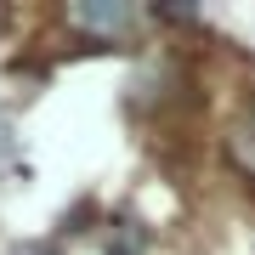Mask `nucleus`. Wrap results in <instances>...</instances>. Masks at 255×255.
I'll list each match as a JSON object with an SVG mask.
<instances>
[{"mask_svg": "<svg viewBox=\"0 0 255 255\" xmlns=\"http://www.w3.org/2000/svg\"><path fill=\"white\" fill-rule=\"evenodd\" d=\"M68 23L85 28V34H108V40H119V34H130V28H136V11H130V6H102V0H91V6H74Z\"/></svg>", "mask_w": 255, "mask_h": 255, "instance_id": "nucleus-1", "label": "nucleus"}, {"mask_svg": "<svg viewBox=\"0 0 255 255\" xmlns=\"http://www.w3.org/2000/svg\"><path fill=\"white\" fill-rule=\"evenodd\" d=\"M227 153H233V164H238L244 176H255V108H250V114L233 125V136H227Z\"/></svg>", "mask_w": 255, "mask_h": 255, "instance_id": "nucleus-2", "label": "nucleus"}, {"mask_svg": "<svg viewBox=\"0 0 255 255\" xmlns=\"http://www.w3.org/2000/svg\"><path fill=\"white\" fill-rule=\"evenodd\" d=\"M6 153H11V125L0 119V164H6Z\"/></svg>", "mask_w": 255, "mask_h": 255, "instance_id": "nucleus-3", "label": "nucleus"}]
</instances>
